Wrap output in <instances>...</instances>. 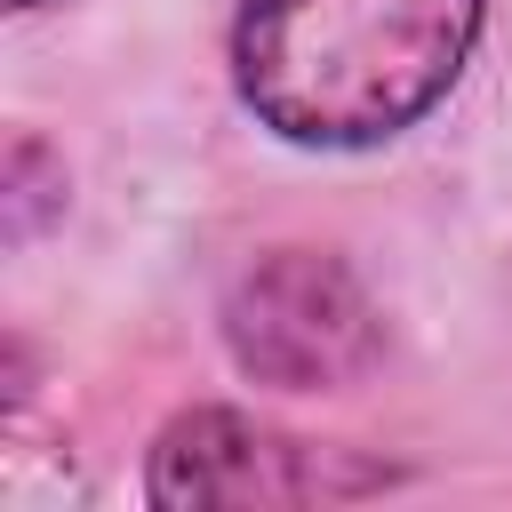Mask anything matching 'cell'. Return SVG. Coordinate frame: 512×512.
I'll list each match as a JSON object with an SVG mask.
<instances>
[{
    "label": "cell",
    "mask_w": 512,
    "mask_h": 512,
    "mask_svg": "<svg viewBox=\"0 0 512 512\" xmlns=\"http://www.w3.org/2000/svg\"><path fill=\"white\" fill-rule=\"evenodd\" d=\"M480 40V0H248L240 96L288 144H384L424 120Z\"/></svg>",
    "instance_id": "1"
},
{
    "label": "cell",
    "mask_w": 512,
    "mask_h": 512,
    "mask_svg": "<svg viewBox=\"0 0 512 512\" xmlns=\"http://www.w3.org/2000/svg\"><path fill=\"white\" fill-rule=\"evenodd\" d=\"M224 328H232L240 368H256L272 384H336L376 344L368 296L352 288L344 264L312 256V248H280L272 264H256L240 280Z\"/></svg>",
    "instance_id": "2"
},
{
    "label": "cell",
    "mask_w": 512,
    "mask_h": 512,
    "mask_svg": "<svg viewBox=\"0 0 512 512\" xmlns=\"http://www.w3.org/2000/svg\"><path fill=\"white\" fill-rule=\"evenodd\" d=\"M320 488H328L320 456L224 408L168 424L152 448V504H296Z\"/></svg>",
    "instance_id": "3"
},
{
    "label": "cell",
    "mask_w": 512,
    "mask_h": 512,
    "mask_svg": "<svg viewBox=\"0 0 512 512\" xmlns=\"http://www.w3.org/2000/svg\"><path fill=\"white\" fill-rule=\"evenodd\" d=\"M16 8H32V0H16Z\"/></svg>",
    "instance_id": "4"
}]
</instances>
